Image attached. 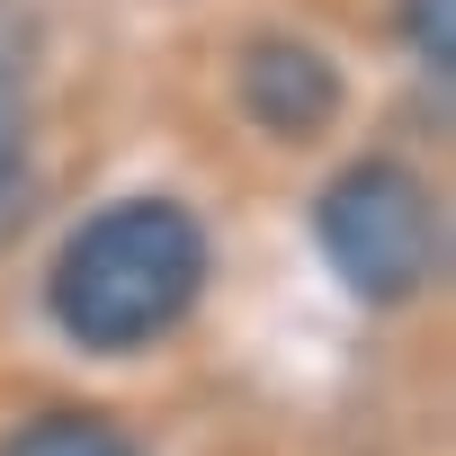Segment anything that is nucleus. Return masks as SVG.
<instances>
[{
  "instance_id": "obj_1",
  "label": "nucleus",
  "mask_w": 456,
  "mask_h": 456,
  "mask_svg": "<svg viewBox=\"0 0 456 456\" xmlns=\"http://www.w3.org/2000/svg\"><path fill=\"white\" fill-rule=\"evenodd\" d=\"M206 296V224L179 197H117L54 251L45 314L90 358H134Z\"/></svg>"
},
{
  "instance_id": "obj_2",
  "label": "nucleus",
  "mask_w": 456,
  "mask_h": 456,
  "mask_svg": "<svg viewBox=\"0 0 456 456\" xmlns=\"http://www.w3.org/2000/svg\"><path fill=\"white\" fill-rule=\"evenodd\" d=\"M314 242L358 305H411L438 269V206L411 161H349L314 206Z\"/></svg>"
},
{
  "instance_id": "obj_3",
  "label": "nucleus",
  "mask_w": 456,
  "mask_h": 456,
  "mask_svg": "<svg viewBox=\"0 0 456 456\" xmlns=\"http://www.w3.org/2000/svg\"><path fill=\"white\" fill-rule=\"evenodd\" d=\"M233 99L260 134L278 143H314L331 117H340V63L314 54L305 37H251L242 63H233Z\"/></svg>"
},
{
  "instance_id": "obj_4",
  "label": "nucleus",
  "mask_w": 456,
  "mask_h": 456,
  "mask_svg": "<svg viewBox=\"0 0 456 456\" xmlns=\"http://www.w3.org/2000/svg\"><path fill=\"white\" fill-rule=\"evenodd\" d=\"M0 456H134V438L108 411H37L0 438Z\"/></svg>"
},
{
  "instance_id": "obj_5",
  "label": "nucleus",
  "mask_w": 456,
  "mask_h": 456,
  "mask_svg": "<svg viewBox=\"0 0 456 456\" xmlns=\"http://www.w3.org/2000/svg\"><path fill=\"white\" fill-rule=\"evenodd\" d=\"M403 45L429 72H447L456 63V0H403Z\"/></svg>"
},
{
  "instance_id": "obj_6",
  "label": "nucleus",
  "mask_w": 456,
  "mask_h": 456,
  "mask_svg": "<svg viewBox=\"0 0 456 456\" xmlns=\"http://www.w3.org/2000/svg\"><path fill=\"white\" fill-rule=\"evenodd\" d=\"M19 170H28V90L0 72V188H10Z\"/></svg>"
}]
</instances>
